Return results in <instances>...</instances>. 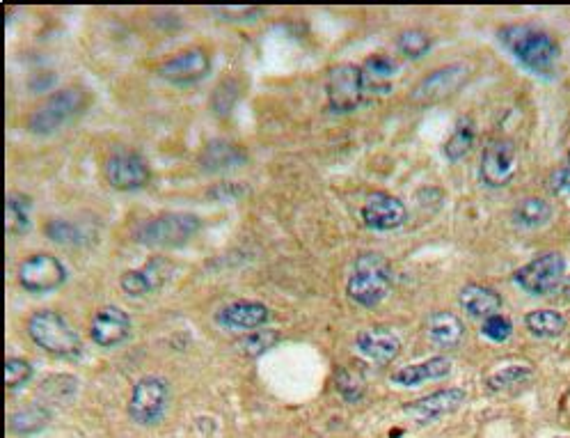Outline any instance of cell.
Instances as JSON below:
<instances>
[{
  "mask_svg": "<svg viewBox=\"0 0 570 438\" xmlns=\"http://www.w3.org/2000/svg\"><path fill=\"white\" fill-rule=\"evenodd\" d=\"M506 51L516 58L522 67L538 76H552L559 67L561 49L550 33L529 23H511L497 30Z\"/></svg>",
  "mask_w": 570,
  "mask_h": 438,
  "instance_id": "1",
  "label": "cell"
},
{
  "mask_svg": "<svg viewBox=\"0 0 570 438\" xmlns=\"http://www.w3.org/2000/svg\"><path fill=\"white\" fill-rule=\"evenodd\" d=\"M392 283V264L387 262V257L369 250V253H360L355 257L353 271L346 283V294L348 299L362 305V308H376L378 303L387 299Z\"/></svg>",
  "mask_w": 570,
  "mask_h": 438,
  "instance_id": "2",
  "label": "cell"
},
{
  "mask_svg": "<svg viewBox=\"0 0 570 438\" xmlns=\"http://www.w3.org/2000/svg\"><path fill=\"white\" fill-rule=\"evenodd\" d=\"M28 335L46 354L58 358H76L83 342L58 310H37L28 319Z\"/></svg>",
  "mask_w": 570,
  "mask_h": 438,
  "instance_id": "3",
  "label": "cell"
},
{
  "mask_svg": "<svg viewBox=\"0 0 570 438\" xmlns=\"http://www.w3.org/2000/svg\"><path fill=\"white\" fill-rule=\"evenodd\" d=\"M200 228L202 221L195 214H161L140 223L133 239L147 248H177L184 246Z\"/></svg>",
  "mask_w": 570,
  "mask_h": 438,
  "instance_id": "4",
  "label": "cell"
},
{
  "mask_svg": "<svg viewBox=\"0 0 570 438\" xmlns=\"http://www.w3.org/2000/svg\"><path fill=\"white\" fill-rule=\"evenodd\" d=\"M87 104V95L81 88H65L53 92V95L37 106L28 117V131L35 136H51L65 127L67 122L83 111Z\"/></svg>",
  "mask_w": 570,
  "mask_h": 438,
  "instance_id": "5",
  "label": "cell"
},
{
  "mask_svg": "<svg viewBox=\"0 0 570 438\" xmlns=\"http://www.w3.org/2000/svg\"><path fill=\"white\" fill-rule=\"evenodd\" d=\"M566 278V260L557 250L550 253H541L534 257L532 262L522 264V267L513 273V283H516L522 292L529 296H548L557 294Z\"/></svg>",
  "mask_w": 570,
  "mask_h": 438,
  "instance_id": "6",
  "label": "cell"
},
{
  "mask_svg": "<svg viewBox=\"0 0 570 438\" xmlns=\"http://www.w3.org/2000/svg\"><path fill=\"white\" fill-rule=\"evenodd\" d=\"M170 406V386L163 377H142L133 383L129 418L140 427H152L163 420Z\"/></svg>",
  "mask_w": 570,
  "mask_h": 438,
  "instance_id": "7",
  "label": "cell"
},
{
  "mask_svg": "<svg viewBox=\"0 0 570 438\" xmlns=\"http://www.w3.org/2000/svg\"><path fill=\"white\" fill-rule=\"evenodd\" d=\"M328 106L332 113H353L369 99L364 72L358 65H339L328 74Z\"/></svg>",
  "mask_w": 570,
  "mask_h": 438,
  "instance_id": "8",
  "label": "cell"
},
{
  "mask_svg": "<svg viewBox=\"0 0 570 438\" xmlns=\"http://www.w3.org/2000/svg\"><path fill=\"white\" fill-rule=\"evenodd\" d=\"M518 172V152L516 145L506 138L490 140L481 152L479 177L490 189H504L513 182Z\"/></svg>",
  "mask_w": 570,
  "mask_h": 438,
  "instance_id": "9",
  "label": "cell"
},
{
  "mask_svg": "<svg viewBox=\"0 0 570 438\" xmlns=\"http://www.w3.org/2000/svg\"><path fill=\"white\" fill-rule=\"evenodd\" d=\"M17 278H19V285L26 289V292L49 294L65 285L67 269L55 255L37 253L21 262Z\"/></svg>",
  "mask_w": 570,
  "mask_h": 438,
  "instance_id": "10",
  "label": "cell"
},
{
  "mask_svg": "<svg viewBox=\"0 0 570 438\" xmlns=\"http://www.w3.org/2000/svg\"><path fill=\"white\" fill-rule=\"evenodd\" d=\"M104 175L106 182L113 186L115 191H140L145 189L149 184V172L147 161L142 159L138 152H129V150H120L115 154L108 156L106 166H104Z\"/></svg>",
  "mask_w": 570,
  "mask_h": 438,
  "instance_id": "11",
  "label": "cell"
},
{
  "mask_svg": "<svg viewBox=\"0 0 570 438\" xmlns=\"http://www.w3.org/2000/svg\"><path fill=\"white\" fill-rule=\"evenodd\" d=\"M467 76H470V69L461 65V62H451V65L435 69L429 76H424L422 81L415 85L413 92H410V99L419 106L438 104V101L454 95L465 83Z\"/></svg>",
  "mask_w": 570,
  "mask_h": 438,
  "instance_id": "12",
  "label": "cell"
},
{
  "mask_svg": "<svg viewBox=\"0 0 570 438\" xmlns=\"http://www.w3.org/2000/svg\"><path fill=\"white\" fill-rule=\"evenodd\" d=\"M408 218V209L390 193H371L362 207V221L374 232H390L401 228Z\"/></svg>",
  "mask_w": 570,
  "mask_h": 438,
  "instance_id": "13",
  "label": "cell"
},
{
  "mask_svg": "<svg viewBox=\"0 0 570 438\" xmlns=\"http://www.w3.org/2000/svg\"><path fill=\"white\" fill-rule=\"evenodd\" d=\"M211 69V58L204 49H188L172 56L158 67V74L172 85H190L202 81Z\"/></svg>",
  "mask_w": 570,
  "mask_h": 438,
  "instance_id": "14",
  "label": "cell"
},
{
  "mask_svg": "<svg viewBox=\"0 0 570 438\" xmlns=\"http://www.w3.org/2000/svg\"><path fill=\"white\" fill-rule=\"evenodd\" d=\"M465 400L467 393L463 388H442L422 397V400L403 406V413L417 422H435L438 418L461 409Z\"/></svg>",
  "mask_w": 570,
  "mask_h": 438,
  "instance_id": "15",
  "label": "cell"
},
{
  "mask_svg": "<svg viewBox=\"0 0 570 438\" xmlns=\"http://www.w3.org/2000/svg\"><path fill=\"white\" fill-rule=\"evenodd\" d=\"M129 335H131V317L126 315L122 308L106 305V308L94 312L90 322V338L94 340V344L110 349L129 340Z\"/></svg>",
  "mask_w": 570,
  "mask_h": 438,
  "instance_id": "16",
  "label": "cell"
},
{
  "mask_svg": "<svg viewBox=\"0 0 570 438\" xmlns=\"http://www.w3.org/2000/svg\"><path fill=\"white\" fill-rule=\"evenodd\" d=\"M355 347H358L364 361L387 365L399 356L401 340L387 326H371L355 335Z\"/></svg>",
  "mask_w": 570,
  "mask_h": 438,
  "instance_id": "17",
  "label": "cell"
},
{
  "mask_svg": "<svg viewBox=\"0 0 570 438\" xmlns=\"http://www.w3.org/2000/svg\"><path fill=\"white\" fill-rule=\"evenodd\" d=\"M268 319H271V310L259 301H236L216 312V322L227 331L255 333L261 326H266Z\"/></svg>",
  "mask_w": 570,
  "mask_h": 438,
  "instance_id": "18",
  "label": "cell"
},
{
  "mask_svg": "<svg viewBox=\"0 0 570 438\" xmlns=\"http://www.w3.org/2000/svg\"><path fill=\"white\" fill-rule=\"evenodd\" d=\"M451 374V361L447 356H433L426 358L422 363H413L401 367L392 374V383H397L401 388H417L426 381H438L445 379Z\"/></svg>",
  "mask_w": 570,
  "mask_h": 438,
  "instance_id": "19",
  "label": "cell"
},
{
  "mask_svg": "<svg viewBox=\"0 0 570 438\" xmlns=\"http://www.w3.org/2000/svg\"><path fill=\"white\" fill-rule=\"evenodd\" d=\"M165 280H168V264L163 260H152L142 269L126 271L120 278V287L122 292L129 296H145L156 292Z\"/></svg>",
  "mask_w": 570,
  "mask_h": 438,
  "instance_id": "20",
  "label": "cell"
},
{
  "mask_svg": "<svg viewBox=\"0 0 570 438\" xmlns=\"http://www.w3.org/2000/svg\"><path fill=\"white\" fill-rule=\"evenodd\" d=\"M458 303L470 317H477L484 322L486 317L500 315L502 310V296L486 285L470 283L458 292Z\"/></svg>",
  "mask_w": 570,
  "mask_h": 438,
  "instance_id": "21",
  "label": "cell"
},
{
  "mask_svg": "<svg viewBox=\"0 0 570 438\" xmlns=\"http://www.w3.org/2000/svg\"><path fill=\"white\" fill-rule=\"evenodd\" d=\"M426 335L440 349H456L465 335L463 319L449 310L433 312L426 322Z\"/></svg>",
  "mask_w": 570,
  "mask_h": 438,
  "instance_id": "22",
  "label": "cell"
},
{
  "mask_svg": "<svg viewBox=\"0 0 570 438\" xmlns=\"http://www.w3.org/2000/svg\"><path fill=\"white\" fill-rule=\"evenodd\" d=\"M200 163L204 170L209 172H223L229 168H239L245 163V152L241 147H236L232 143H225V140H213L200 156Z\"/></svg>",
  "mask_w": 570,
  "mask_h": 438,
  "instance_id": "23",
  "label": "cell"
},
{
  "mask_svg": "<svg viewBox=\"0 0 570 438\" xmlns=\"http://www.w3.org/2000/svg\"><path fill=\"white\" fill-rule=\"evenodd\" d=\"M364 72V83H367V92H390V78L397 76L399 72V62L392 56H385V53H376L371 56L362 67Z\"/></svg>",
  "mask_w": 570,
  "mask_h": 438,
  "instance_id": "24",
  "label": "cell"
},
{
  "mask_svg": "<svg viewBox=\"0 0 570 438\" xmlns=\"http://www.w3.org/2000/svg\"><path fill=\"white\" fill-rule=\"evenodd\" d=\"M552 205L543 198H525L513 209V223L522 230H538L552 221Z\"/></svg>",
  "mask_w": 570,
  "mask_h": 438,
  "instance_id": "25",
  "label": "cell"
},
{
  "mask_svg": "<svg viewBox=\"0 0 570 438\" xmlns=\"http://www.w3.org/2000/svg\"><path fill=\"white\" fill-rule=\"evenodd\" d=\"M474 140H477V129H474L472 117H461V120L456 122V129L451 131V136L447 138V143L442 145V154H445L449 163L461 161L472 152Z\"/></svg>",
  "mask_w": 570,
  "mask_h": 438,
  "instance_id": "26",
  "label": "cell"
},
{
  "mask_svg": "<svg viewBox=\"0 0 570 438\" xmlns=\"http://www.w3.org/2000/svg\"><path fill=\"white\" fill-rule=\"evenodd\" d=\"M525 326L538 340H554L566 331V317L557 310H532L525 315Z\"/></svg>",
  "mask_w": 570,
  "mask_h": 438,
  "instance_id": "27",
  "label": "cell"
},
{
  "mask_svg": "<svg viewBox=\"0 0 570 438\" xmlns=\"http://www.w3.org/2000/svg\"><path fill=\"white\" fill-rule=\"evenodd\" d=\"M51 411L42 404H30L26 409H21L10 416V432L19 436H33L39 434L42 429L49 425Z\"/></svg>",
  "mask_w": 570,
  "mask_h": 438,
  "instance_id": "28",
  "label": "cell"
},
{
  "mask_svg": "<svg viewBox=\"0 0 570 438\" xmlns=\"http://www.w3.org/2000/svg\"><path fill=\"white\" fill-rule=\"evenodd\" d=\"M30 207L33 200L28 195L10 193L5 200V230L7 234H26L30 230Z\"/></svg>",
  "mask_w": 570,
  "mask_h": 438,
  "instance_id": "29",
  "label": "cell"
},
{
  "mask_svg": "<svg viewBox=\"0 0 570 438\" xmlns=\"http://www.w3.org/2000/svg\"><path fill=\"white\" fill-rule=\"evenodd\" d=\"M532 377L534 372L527 365H509L504 370H497L493 377H488V390H493V393H511V390H516Z\"/></svg>",
  "mask_w": 570,
  "mask_h": 438,
  "instance_id": "30",
  "label": "cell"
},
{
  "mask_svg": "<svg viewBox=\"0 0 570 438\" xmlns=\"http://www.w3.org/2000/svg\"><path fill=\"white\" fill-rule=\"evenodd\" d=\"M335 388L337 393L342 395V400L348 404L360 402L364 397V390H367L362 372L355 370V367H339L335 374Z\"/></svg>",
  "mask_w": 570,
  "mask_h": 438,
  "instance_id": "31",
  "label": "cell"
},
{
  "mask_svg": "<svg viewBox=\"0 0 570 438\" xmlns=\"http://www.w3.org/2000/svg\"><path fill=\"white\" fill-rule=\"evenodd\" d=\"M44 232L51 241H55V244H62V246H78L87 239V234L83 232L81 225H76L74 221H67V218H51V221L46 223Z\"/></svg>",
  "mask_w": 570,
  "mask_h": 438,
  "instance_id": "32",
  "label": "cell"
},
{
  "mask_svg": "<svg viewBox=\"0 0 570 438\" xmlns=\"http://www.w3.org/2000/svg\"><path fill=\"white\" fill-rule=\"evenodd\" d=\"M433 46V39L429 33H424V30L419 28H410V30H403V33L397 37V49L403 58L408 60H417L426 56V53L431 51Z\"/></svg>",
  "mask_w": 570,
  "mask_h": 438,
  "instance_id": "33",
  "label": "cell"
},
{
  "mask_svg": "<svg viewBox=\"0 0 570 438\" xmlns=\"http://www.w3.org/2000/svg\"><path fill=\"white\" fill-rule=\"evenodd\" d=\"M33 379V365H30L26 358H7L5 361V386L14 390L26 386V383Z\"/></svg>",
  "mask_w": 570,
  "mask_h": 438,
  "instance_id": "34",
  "label": "cell"
},
{
  "mask_svg": "<svg viewBox=\"0 0 570 438\" xmlns=\"http://www.w3.org/2000/svg\"><path fill=\"white\" fill-rule=\"evenodd\" d=\"M481 335H484V338L490 342L502 344L513 335V322L509 317H504L502 312L500 315L486 317L484 322H481Z\"/></svg>",
  "mask_w": 570,
  "mask_h": 438,
  "instance_id": "35",
  "label": "cell"
},
{
  "mask_svg": "<svg viewBox=\"0 0 570 438\" xmlns=\"http://www.w3.org/2000/svg\"><path fill=\"white\" fill-rule=\"evenodd\" d=\"M275 340H277L275 331H264V328H259V331L250 333L248 338L241 342V349L248 356H261V354H264V351H268V349L273 347Z\"/></svg>",
  "mask_w": 570,
  "mask_h": 438,
  "instance_id": "36",
  "label": "cell"
},
{
  "mask_svg": "<svg viewBox=\"0 0 570 438\" xmlns=\"http://www.w3.org/2000/svg\"><path fill=\"white\" fill-rule=\"evenodd\" d=\"M76 383L78 381L74 377H69V374H58V377L44 381V393L58 397V400H69V397L76 393Z\"/></svg>",
  "mask_w": 570,
  "mask_h": 438,
  "instance_id": "37",
  "label": "cell"
},
{
  "mask_svg": "<svg viewBox=\"0 0 570 438\" xmlns=\"http://www.w3.org/2000/svg\"><path fill=\"white\" fill-rule=\"evenodd\" d=\"M211 12L220 14V19H225V17H229V14H234L232 21H255L257 17L264 14V10H259V7H232V5L211 7Z\"/></svg>",
  "mask_w": 570,
  "mask_h": 438,
  "instance_id": "38",
  "label": "cell"
},
{
  "mask_svg": "<svg viewBox=\"0 0 570 438\" xmlns=\"http://www.w3.org/2000/svg\"><path fill=\"white\" fill-rule=\"evenodd\" d=\"M550 191L554 195H559V198H566L570 195V166L564 168H557L550 175Z\"/></svg>",
  "mask_w": 570,
  "mask_h": 438,
  "instance_id": "39",
  "label": "cell"
},
{
  "mask_svg": "<svg viewBox=\"0 0 570 438\" xmlns=\"http://www.w3.org/2000/svg\"><path fill=\"white\" fill-rule=\"evenodd\" d=\"M557 294H559V299L564 301V303H570V276L564 278V283H561V287L557 289Z\"/></svg>",
  "mask_w": 570,
  "mask_h": 438,
  "instance_id": "40",
  "label": "cell"
},
{
  "mask_svg": "<svg viewBox=\"0 0 570 438\" xmlns=\"http://www.w3.org/2000/svg\"><path fill=\"white\" fill-rule=\"evenodd\" d=\"M568 166H570V152H568Z\"/></svg>",
  "mask_w": 570,
  "mask_h": 438,
  "instance_id": "41",
  "label": "cell"
}]
</instances>
